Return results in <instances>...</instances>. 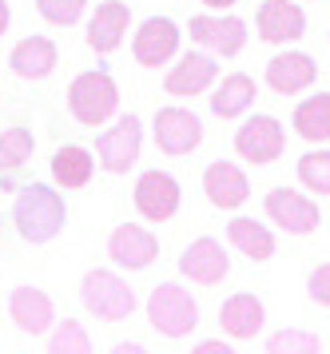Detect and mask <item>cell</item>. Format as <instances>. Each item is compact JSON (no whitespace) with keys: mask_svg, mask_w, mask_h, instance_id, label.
Returning <instances> with one entry per match:
<instances>
[{"mask_svg":"<svg viewBox=\"0 0 330 354\" xmlns=\"http://www.w3.org/2000/svg\"><path fill=\"white\" fill-rule=\"evenodd\" d=\"M12 223L24 243H36V247L52 243L64 231V223H68V203H64V195L56 187L28 183V187H20V195L12 203Z\"/></svg>","mask_w":330,"mask_h":354,"instance_id":"6da1fadb","label":"cell"},{"mask_svg":"<svg viewBox=\"0 0 330 354\" xmlns=\"http://www.w3.org/2000/svg\"><path fill=\"white\" fill-rule=\"evenodd\" d=\"M68 112L76 124L84 128H100V124H108L111 115L120 112V88L111 80L108 72H80L72 88H68Z\"/></svg>","mask_w":330,"mask_h":354,"instance_id":"7a4b0ae2","label":"cell"},{"mask_svg":"<svg viewBox=\"0 0 330 354\" xmlns=\"http://www.w3.org/2000/svg\"><path fill=\"white\" fill-rule=\"evenodd\" d=\"M147 322L156 326L163 338H187L199 326V303L195 295L183 290L179 283H159L147 295Z\"/></svg>","mask_w":330,"mask_h":354,"instance_id":"3957f363","label":"cell"},{"mask_svg":"<svg viewBox=\"0 0 330 354\" xmlns=\"http://www.w3.org/2000/svg\"><path fill=\"white\" fill-rule=\"evenodd\" d=\"M80 295H84V306L92 310L95 319H104V322L131 319V310L140 306L136 290L127 287V279H120V274L108 271V267H92V271L84 274Z\"/></svg>","mask_w":330,"mask_h":354,"instance_id":"277c9868","label":"cell"},{"mask_svg":"<svg viewBox=\"0 0 330 354\" xmlns=\"http://www.w3.org/2000/svg\"><path fill=\"white\" fill-rule=\"evenodd\" d=\"M140 144H143V120L127 112L108 131H100L95 151H100V163L108 167L111 176H127L140 163Z\"/></svg>","mask_w":330,"mask_h":354,"instance_id":"5b68a950","label":"cell"},{"mask_svg":"<svg viewBox=\"0 0 330 354\" xmlns=\"http://www.w3.org/2000/svg\"><path fill=\"white\" fill-rule=\"evenodd\" d=\"M283 147H286V131L275 115H251V120H243L239 131H235V151L247 163H255V167L275 163L283 156Z\"/></svg>","mask_w":330,"mask_h":354,"instance_id":"8992f818","label":"cell"},{"mask_svg":"<svg viewBox=\"0 0 330 354\" xmlns=\"http://www.w3.org/2000/svg\"><path fill=\"white\" fill-rule=\"evenodd\" d=\"M179 24L167 17H147L136 28V36H131V56L140 60L143 68H163L172 64L175 56H179Z\"/></svg>","mask_w":330,"mask_h":354,"instance_id":"52a82bcc","label":"cell"},{"mask_svg":"<svg viewBox=\"0 0 330 354\" xmlns=\"http://www.w3.org/2000/svg\"><path fill=\"white\" fill-rule=\"evenodd\" d=\"M187 36L195 44H203L207 52H215V56H239L247 48V20L199 12V17L187 20Z\"/></svg>","mask_w":330,"mask_h":354,"instance_id":"ba28073f","label":"cell"},{"mask_svg":"<svg viewBox=\"0 0 330 354\" xmlns=\"http://www.w3.org/2000/svg\"><path fill=\"white\" fill-rule=\"evenodd\" d=\"M267 219L275 227H283L286 235H311L322 223V211L311 195L295 192V187H275L267 195Z\"/></svg>","mask_w":330,"mask_h":354,"instance_id":"9c48e42d","label":"cell"},{"mask_svg":"<svg viewBox=\"0 0 330 354\" xmlns=\"http://www.w3.org/2000/svg\"><path fill=\"white\" fill-rule=\"evenodd\" d=\"M152 128H156V147L163 156H191L203 144V124L187 108H159Z\"/></svg>","mask_w":330,"mask_h":354,"instance_id":"30bf717a","label":"cell"},{"mask_svg":"<svg viewBox=\"0 0 330 354\" xmlns=\"http://www.w3.org/2000/svg\"><path fill=\"white\" fill-rule=\"evenodd\" d=\"M159 255V235L152 227H140V223H120L111 231L108 239V259L124 271H143L152 267Z\"/></svg>","mask_w":330,"mask_h":354,"instance_id":"8fae6325","label":"cell"},{"mask_svg":"<svg viewBox=\"0 0 330 354\" xmlns=\"http://www.w3.org/2000/svg\"><path fill=\"white\" fill-rule=\"evenodd\" d=\"M179 179L172 171H143L136 179V211L152 223H167L175 211H179Z\"/></svg>","mask_w":330,"mask_h":354,"instance_id":"7c38bea8","label":"cell"},{"mask_svg":"<svg viewBox=\"0 0 330 354\" xmlns=\"http://www.w3.org/2000/svg\"><path fill=\"white\" fill-rule=\"evenodd\" d=\"M215 76H219V64H215L211 52H183L175 60V68H167L163 88H167V96L191 100V96H203L207 88L215 84Z\"/></svg>","mask_w":330,"mask_h":354,"instance_id":"4fadbf2b","label":"cell"},{"mask_svg":"<svg viewBox=\"0 0 330 354\" xmlns=\"http://www.w3.org/2000/svg\"><path fill=\"white\" fill-rule=\"evenodd\" d=\"M203 195L211 199V207L219 211H239L251 199V179L247 171L231 160H215L203 171Z\"/></svg>","mask_w":330,"mask_h":354,"instance_id":"5bb4252c","label":"cell"},{"mask_svg":"<svg viewBox=\"0 0 330 354\" xmlns=\"http://www.w3.org/2000/svg\"><path fill=\"white\" fill-rule=\"evenodd\" d=\"M255 28L267 44H295L306 32V12L295 0H263L259 17H255Z\"/></svg>","mask_w":330,"mask_h":354,"instance_id":"9a60e30c","label":"cell"},{"mask_svg":"<svg viewBox=\"0 0 330 354\" xmlns=\"http://www.w3.org/2000/svg\"><path fill=\"white\" fill-rule=\"evenodd\" d=\"M179 271L187 274L191 283H199V287H219L223 279L231 274V259H227V251H223L219 239L203 235V239H195L187 251H183Z\"/></svg>","mask_w":330,"mask_h":354,"instance_id":"2e32d148","label":"cell"},{"mask_svg":"<svg viewBox=\"0 0 330 354\" xmlns=\"http://www.w3.org/2000/svg\"><path fill=\"white\" fill-rule=\"evenodd\" d=\"M8 319L16 322V330L40 338L56 322V306H52V299L40 287H16L8 295Z\"/></svg>","mask_w":330,"mask_h":354,"instance_id":"e0dca14e","label":"cell"},{"mask_svg":"<svg viewBox=\"0 0 330 354\" xmlns=\"http://www.w3.org/2000/svg\"><path fill=\"white\" fill-rule=\"evenodd\" d=\"M318 80V64L315 56H306V52H279V56H271L267 64V84L279 92V96H299L306 92L311 84Z\"/></svg>","mask_w":330,"mask_h":354,"instance_id":"ac0fdd59","label":"cell"},{"mask_svg":"<svg viewBox=\"0 0 330 354\" xmlns=\"http://www.w3.org/2000/svg\"><path fill=\"white\" fill-rule=\"evenodd\" d=\"M127 24H131V8H127L124 0H104V4H95V17L88 20V48L100 52V56L116 52L124 44Z\"/></svg>","mask_w":330,"mask_h":354,"instance_id":"d6986e66","label":"cell"},{"mask_svg":"<svg viewBox=\"0 0 330 354\" xmlns=\"http://www.w3.org/2000/svg\"><path fill=\"white\" fill-rule=\"evenodd\" d=\"M56 60H60V52H56V44L48 36H24L12 48V56H8V68H12L20 80L36 84V80H48L56 72Z\"/></svg>","mask_w":330,"mask_h":354,"instance_id":"ffe728a7","label":"cell"},{"mask_svg":"<svg viewBox=\"0 0 330 354\" xmlns=\"http://www.w3.org/2000/svg\"><path fill=\"white\" fill-rule=\"evenodd\" d=\"M263 322H267V310H263V299H259V295L239 290V295H231V299L219 306V326L231 338H255L263 330Z\"/></svg>","mask_w":330,"mask_h":354,"instance_id":"44dd1931","label":"cell"},{"mask_svg":"<svg viewBox=\"0 0 330 354\" xmlns=\"http://www.w3.org/2000/svg\"><path fill=\"white\" fill-rule=\"evenodd\" d=\"M92 171H95V156L88 151V147H80V144H64V147H56V156H52V179L60 183L64 192L88 187Z\"/></svg>","mask_w":330,"mask_h":354,"instance_id":"7402d4cb","label":"cell"},{"mask_svg":"<svg viewBox=\"0 0 330 354\" xmlns=\"http://www.w3.org/2000/svg\"><path fill=\"white\" fill-rule=\"evenodd\" d=\"M291 124L306 144H327L330 140V92H315L295 104V115Z\"/></svg>","mask_w":330,"mask_h":354,"instance_id":"603a6c76","label":"cell"},{"mask_svg":"<svg viewBox=\"0 0 330 354\" xmlns=\"http://www.w3.org/2000/svg\"><path fill=\"white\" fill-rule=\"evenodd\" d=\"M227 239H231L235 251H243V255L255 259V263H267V259L275 255V231L263 227V223H255V219H247V215H235V219L227 223Z\"/></svg>","mask_w":330,"mask_h":354,"instance_id":"cb8c5ba5","label":"cell"},{"mask_svg":"<svg viewBox=\"0 0 330 354\" xmlns=\"http://www.w3.org/2000/svg\"><path fill=\"white\" fill-rule=\"evenodd\" d=\"M251 104H255V80L243 76V72H231V76H223V84L215 88L211 112L219 115V120H235V115H243Z\"/></svg>","mask_w":330,"mask_h":354,"instance_id":"d4e9b609","label":"cell"},{"mask_svg":"<svg viewBox=\"0 0 330 354\" xmlns=\"http://www.w3.org/2000/svg\"><path fill=\"white\" fill-rule=\"evenodd\" d=\"M36 151V136L28 128H4L0 131V171H20Z\"/></svg>","mask_w":330,"mask_h":354,"instance_id":"484cf974","label":"cell"},{"mask_svg":"<svg viewBox=\"0 0 330 354\" xmlns=\"http://www.w3.org/2000/svg\"><path fill=\"white\" fill-rule=\"evenodd\" d=\"M48 351L52 354H92V338H88V330L76 319H64L48 335Z\"/></svg>","mask_w":330,"mask_h":354,"instance_id":"4316f807","label":"cell"},{"mask_svg":"<svg viewBox=\"0 0 330 354\" xmlns=\"http://www.w3.org/2000/svg\"><path fill=\"white\" fill-rule=\"evenodd\" d=\"M299 179L306 192L315 195H330V151L318 147V151H306L299 160Z\"/></svg>","mask_w":330,"mask_h":354,"instance_id":"83f0119b","label":"cell"},{"mask_svg":"<svg viewBox=\"0 0 330 354\" xmlns=\"http://www.w3.org/2000/svg\"><path fill=\"white\" fill-rule=\"evenodd\" d=\"M271 354H318L322 351V338L306 335V330H279V335L267 338Z\"/></svg>","mask_w":330,"mask_h":354,"instance_id":"f1b7e54d","label":"cell"},{"mask_svg":"<svg viewBox=\"0 0 330 354\" xmlns=\"http://www.w3.org/2000/svg\"><path fill=\"white\" fill-rule=\"evenodd\" d=\"M36 8H40V17L48 24H60V28H72L80 17H84V8H88V0H36Z\"/></svg>","mask_w":330,"mask_h":354,"instance_id":"f546056e","label":"cell"},{"mask_svg":"<svg viewBox=\"0 0 330 354\" xmlns=\"http://www.w3.org/2000/svg\"><path fill=\"white\" fill-rule=\"evenodd\" d=\"M306 290H311V299L318 306H330V263H318L311 279H306Z\"/></svg>","mask_w":330,"mask_h":354,"instance_id":"4dcf8cb0","label":"cell"},{"mask_svg":"<svg viewBox=\"0 0 330 354\" xmlns=\"http://www.w3.org/2000/svg\"><path fill=\"white\" fill-rule=\"evenodd\" d=\"M195 354H231V346H227V342H219V338H207V342H199V346H195Z\"/></svg>","mask_w":330,"mask_h":354,"instance_id":"1f68e13d","label":"cell"},{"mask_svg":"<svg viewBox=\"0 0 330 354\" xmlns=\"http://www.w3.org/2000/svg\"><path fill=\"white\" fill-rule=\"evenodd\" d=\"M8 24H12V8H8V0H0V36L8 32Z\"/></svg>","mask_w":330,"mask_h":354,"instance_id":"d6a6232c","label":"cell"},{"mask_svg":"<svg viewBox=\"0 0 330 354\" xmlns=\"http://www.w3.org/2000/svg\"><path fill=\"white\" fill-rule=\"evenodd\" d=\"M116 354H143V342H120Z\"/></svg>","mask_w":330,"mask_h":354,"instance_id":"836d02e7","label":"cell"},{"mask_svg":"<svg viewBox=\"0 0 330 354\" xmlns=\"http://www.w3.org/2000/svg\"><path fill=\"white\" fill-rule=\"evenodd\" d=\"M207 8H215V12H227V8H231V4H239V0H203Z\"/></svg>","mask_w":330,"mask_h":354,"instance_id":"e575fe53","label":"cell"}]
</instances>
